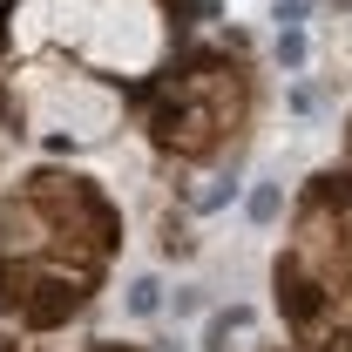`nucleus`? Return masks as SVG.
Here are the masks:
<instances>
[{"label": "nucleus", "mask_w": 352, "mask_h": 352, "mask_svg": "<svg viewBox=\"0 0 352 352\" xmlns=\"http://www.w3.org/2000/svg\"><path fill=\"white\" fill-rule=\"evenodd\" d=\"M346 163H352V135H346Z\"/></svg>", "instance_id": "0eeeda50"}, {"label": "nucleus", "mask_w": 352, "mask_h": 352, "mask_svg": "<svg viewBox=\"0 0 352 352\" xmlns=\"http://www.w3.org/2000/svg\"><path fill=\"white\" fill-rule=\"evenodd\" d=\"M339 7H352V0H339Z\"/></svg>", "instance_id": "6e6552de"}, {"label": "nucleus", "mask_w": 352, "mask_h": 352, "mask_svg": "<svg viewBox=\"0 0 352 352\" xmlns=\"http://www.w3.org/2000/svg\"><path fill=\"white\" fill-rule=\"evenodd\" d=\"M271 292L292 352H352V163L305 176L292 197Z\"/></svg>", "instance_id": "7ed1b4c3"}, {"label": "nucleus", "mask_w": 352, "mask_h": 352, "mask_svg": "<svg viewBox=\"0 0 352 352\" xmlns=\"http://www.w3.org/2000/svg\"><path fill=\"white\" fill-rule=\"evenodd\" d=\"M88 352H135V346H88Z\"/></svg>", "instance_id": "423d86ee"}, {"label": "nucleus", "mask_w": 352, "mask_h": 352, "mask_svg": "<svg viewBox=\"0 0 352 352\" xmlns=\"http://www.w3.org/2000/svg\"><path fill=\"white\" fill-rule=\"evenodd\" d=\"M258 116V68L244 41H183L142 95V129L163 163H223Z\"/></svg>", "instance_id": "20e7f679"}, {"label": "nucleus", "mask_w": 352, "mask_h": 352, "mask_svg": "<svg viewBox=\"0 0 352 352\" xmlns=\"http://www.w3.org/2000/svg\"><path fill=\"white\" fill-rule=\"evenodd\" d=\"M122 258V210L82 170H21L0 183V318L61 332Z\"/></svg>", "instance_id": "f03ea898"}, {"label": "nucleus", "mask_w": 352, "mask_h": 352, "mask_svg": "<svg viewBox=\"0 0 352 352\" xmlns=\"http://www.w3.org/2000/svg\"><path fill=\"white\" fill-rule=\"evenodd\" d=\"M190 34V0H7L0 7V129L82 149L142 109Z\"/></svg>", "instance_id": "f257e3e1"}, {"label": "nucleus", "mask_w": 352, "mask_h": 352, "mask_svg": "<svg viewBox=\"0 0 352 352\" xmlns=\"http://www.w3.org/2000/svg\"><path fill=\"white\" fill-rule=\"evenodd\" d=\"M0 352H28V346H14V339H7V332H0Z\"/></svg>", "instance_id": "39448f33"}]
</instances>
